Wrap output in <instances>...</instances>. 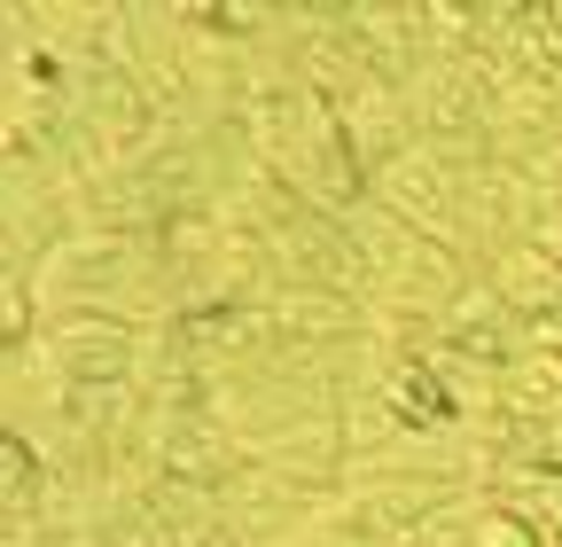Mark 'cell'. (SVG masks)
Returning <instances> with one entry per match:
<instances>
[{
  "mask_svg": "<svg viewBox=\"0 0 562 547\" xmlns=\"http://www.w3.org/2000/svg\"><path fill=\"white\" fill-rule=\"evenodd\" d=\"M492 493H501L516 516H531V524L562 547V469H508Z\"/></svg>",
  "mask_w": 562,
  "mask_h": 547,
  "instance_id": "6da1fadb",
  "label": "cell"
}]
</instances>
